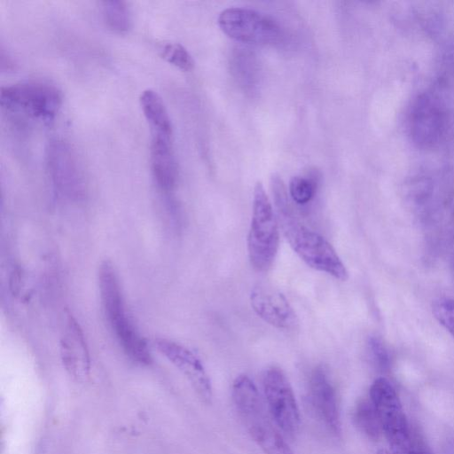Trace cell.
Wrapping results in <instances>:
<instances>
[{"label":"cell","mask_w":454,"mask_h":454,"mask_svg":"<svg viewBox=\"0 0 454 454\" xmlns=\"http://www.w3.org/2000/svg\"><path fill=\"white\" fill-rule=\"evenodd\" d=\"M273 190L279 229L294 252L309 267L346 281L348 270L333 247L297 218L281 182H274Z\"/></svg>","instance_id":"6da1fadb"},{"label":"cell","mask_w":454,"mask_h":454,"mask_svg":"<svg viewBox=\"0 0 454 454\" xmlns=\"http://www.w3.org/2000/svg\"><path fill=\"white\" fill-rule=\"evenodd\" d=\"M98 288L104 314L123 351L134 362L149 364L152 356L147 341L127 309L119 276L110 261L99 266Z\"/></svg>","instance_id":"7a4b0ae2"},{"label":"cell","mask_w":454,"mask_h":454,"mask_svg":"<svg viewBox=\"0 0 454 454\" xmlns=\"http://www.w3.org/2000/svg\"><path fill=\"white\" fill-rule=\"evenodd\" d=\"M279 225L276 213L261 182H256L247 236L250 264L259 271H267L273 264L279 246Z\"/></svg>","instance_id":"3957f363"},{"label":"cell","mask_w":454,"mask_h":454,"mask_svg":"<svg viewBox=\"0 0 454 454\" xmlns=\"http://www.w3.org/2000/svg\"><path fill=\"white\" fill-rule=\"evenodd\" d=\"M62 102L59 90L43 81H26L2 87L0 104L7 111L49 124Z\"/></svg>","instance_id":"277c9868"},{"label":"cell","mask_w":454,"mask_h":454,"mask_svg":"<svg viewBox=\"0 0 454 454\" xmlns=\"http://www.w3.org/2000/svg\"><path fill=\"white\" fill-rule=\"evenodd\" d=\"M370 399L378 414L382 433L388 442L390 450L411 445V432L393 385L383 377L376 379L370 387Z\"/></svg>","instance_id":"5b68a950"},{"label":"cell","mask_w":454,"mask_h":454,"mask_svg":"<svg viewBox=\"0 0 454 454\" xmlns=\"http://www.w3.org/2000/svg\"><path fill=\"white\" fill-rule=\"evenodd\" d=\"M262 387L271 417L288 436L300 428L301 417L292 386L284 372L276 366L268 368L262 377Z\"/></svg>","instance_id":"8992f818"},{"label":"cell","mask_w":454,"mask_h":454,"mask_svg":"<svg viewBox=\"0 0 454 454\" xmlns=\"http://www.w3.org/2000/svg\"><path fill=\"white\" fill-rule=\"evenodd\" d=\"M218 25L229 37L248 43H273L281 35L279 27L273 20L245 8L223 11L218 17Z\"/></svg>","instance_id":"52a82bcc"},{"label":"cell","mask_w":454,"mask_h":454,"mask_svg":"<svg viewBox=\"0 0 454 454\" xmlns=\"http://www.w3.org/2000/svg\"><path fill=\"white\" fill-rule=\"evenodd\" d=\"M154 346L186 377L200 398L210 403L213 397L212 384L199 356L187 347L167 338H156Z\"/></svg>","instance_id":"ba28073f"},{"label":"cell","mask_w":454,"mask_h":454,"mask_svg":"<svg viewBox=\"0 0 454 454\" xmlns=\"http://www.w3.org/2000/svg\"><path fill=\"white\" fill-rule=\"evenodd\" d=\"M46 166L56 190L67 195H77L82 188L80 164L70 145L52 140L46 149Z\"/></svg>","instance_id":"9c48e42d"},{"label":"cell","mask_w":454,"mask_h":454,"mask_svg":"<svg viewBox=\"0 0 454 454\" xmlns=\"http://www.w3.org/2000/svg\"><path fill=\"white\" fill-rule=\"evenodd\" d=\"M254 313L271 326L284 331L298 327V317L286 297L278 290L266 285L254 286L249 294Z\"/></svg>","instance_id":"30bf717a"},{"label":"cell","mask_w":454,"mask_h":454,"mask_svg":"<svg viewBox=\"0 0 454 454\" xmlns=\"http://www.w3.org/2000/svg\"><path fill=\"white\" fill-rule=\"evenodd\" d=\"M309 399L315 412L328 431L334 436L340 437L341 434V423L337 395L323 367L315 368L311 373L309 380Z\"/></svg>","instance_id":"8fae6325"},{"label":"cell","mask_w":454,"mask_h":454,"mask_svg":"<svg viewBox=\"0 0 454 454\" xmlns=\"http://www.w3.org/2000/svg\"><path fill=\"white\" fill-rule=\"evenodd\" d=\"M60 353L69 375L78 381L85 380L90 374V356L82 331L71 314H68L66 333L60 342Z\"/></svg>","instance_id":"7c38bea8"},{"label":"cell","mask_w":454,"mask_h":454,"mask_svg":"<svg viewBox=\"0 0 454 454\" xmlns=\"http://www.w3.org/2000/svg\"><path fill=\"white\" fill-rule=\"evenodd\" d=\"M150 160L152 173L159 188L164 192L171 191L176 182L177 168L170 137L153 135Z\"/></svg>","instance_id":"4fadbf2b"},{"label":"cell","mask_w":454,"mask_h":454,"mask_svg":"<svg viewBox=\"0 0 454 454\" xmlns=\"http://www.w3.org/2000/svg\"><path fill=\"white\" fill-rule=\"evenodd\" d=\"M249 434L265 454H294L264 411L244 422Z\"/></svg>","instance_id":"5bb4252c"},{"label":"cell","mask_w":454,"mask_h":454,"mask_svg":"<svg viewBox=\"0 0 454 454\" xmlns=\"http://www.w3.org/2000/svg\"><path fill=\"white\" fill-rule=\"evenodd\" d=\"M232 400L243 421L264 411L257 387L245 374L236 377L232 384Z\"/></svg>","instance_id":"9a60e30c"},{"label":"cell","mask_w":454,"mask_h":454,"mask_svg":"<svg viewBox=\"0 0 454 454\" xmlns=\"http://www.w3.org/2000/svg\"><path fill=\"white\" fill-rule=\"evenodd\" d=\"M139 100L144 115L152 129L153 135L171 138V121L160 96L153 90H145L141 93Z\"/></svg>","instance_id":"2e32d148"},{"label":"cell","mask_w":454,"mask_h":454,"mask_svg":"<svg viewBox=\"0 0 454 454\" xmlns=\"http://www.w3.org/2000/svg\"><path fill=\"white\" fill-rule=\"evenodd\" d=\"M354 421L357 428L371 440H378L382 433L378 414L371 399L362 400L357 403Z\"/></svg>","instance_id":"e0dca14e"},{"label":"cell","mask_w":454,"mask_h":454,"mask_svg":"<svg viewBox=\"0 0 454 454\" xmlns=\"http://www.w3.org/2000/svg\"><path fill=\"white\" fill-rule=\"evenodd\" d=\"M102 13L107 27L117 33L127 32L131 26V14L126 2L111 0L103 3Z\"/></svg>","instance_id":"ac0fdd59"},{"label":"cell","mask_w":454,"mask_h":454,"mask_svg":"<svg viewBox=\"0 0 454 454\" xmlns=\"http://www.w3.org/2000/svg\"><path fill=\"white\" fill-rule=\"evenodd\" d=\"M161 56L168 63L183 71H190L193 68L194 61L191 54L180 43L165 44L161 49Z\"/></svg>","instance_id":"d6986e66"},{"label":"cell","mask_w":454,"mask_h":454,"mask_svg":"<svg viewBox=\"0 0 454 454\" xmlns=\"http://www.w3.org/2000/svg\"><path fill=\"white\" fill-rule=\"evenodd\" d=\"M433 314L454 338V299L444 298L436 301L433 305Z\"/></svg>","instance_id":"ffe728a7"},{"label":"cell","mask_w":454,"mask_h":454,"mask_svg":"<svg viewBox=\"0 0 454 454\" xmlns=\"http://www.w3.org/2000/svg\"><path fill=\"white\" fill-rule=\"evenodd\" d=\"M290 196L297 204H306L315 193L314 184L304 177L294 176L289 183Z\"/></svg>","instance_id":"44dd1931"},{"label":"cell","mask_w":454,"mask_h":454,"mask_svg":"<svg viewBox=\"0 0 454 454\" xmlns=\"http://www.w3.org/2000/svg\"><path fill=\"white\" fill-rule=\"evenodd\" d=\"M369 347L377 365L385 370L388 367L389 357L383 343L377 338H371Z\"/></svg>","instance_id":"7402d4cb"},{"label":"cell","mask_w":454,"mask_h":454,"mask_svg":"<svg viewBox=\"0 0 454 454\" xmlns=\"http://www.w3.org/2000/svg\"><path fill=\"white\" fill-rule=\"evenodd\" d=\"M1 57H0V68L2 72H12L15 70V61L12 58V56L5 52L4 50L1 49Z\"/></svg>","instance_id":"603a6c76"},{"label":"cell","mask_w":454,"mask_h":454,"mask_svg":"<svg viewBox=\"0 0 454 454\" xmlns=\"http://www.w3.org/2000/svg\"><path fill=\"white\" fill-rule=\"evenodd\" d=\"M416 454H432V452L425 447L423 443L413 442Z\"/></svg>","instance_id":"cb8c5ba5"},{"label":"cell","mask_w":454,"mask_h":454,"mask_svg":"<svg viewBox=\"0 0 454 454\" xmlns=\"http://www.w3.org/2000/svg\"><path fill=\"white\" fill-rule=\"evenodd\" d=\"M377 454H391V452L389 450L382 449L378 450Z\"/></svg>","instance_id":"d4e9b609"}]
</instances>
